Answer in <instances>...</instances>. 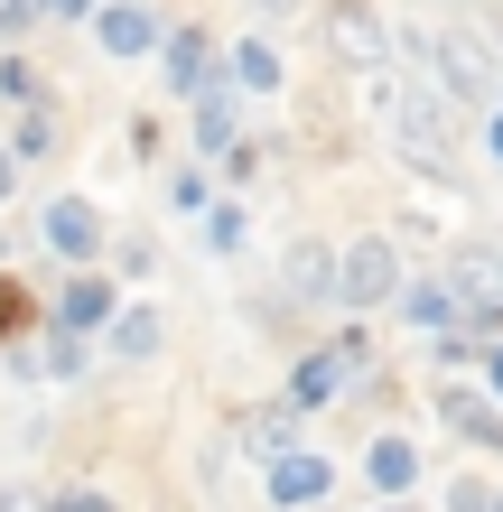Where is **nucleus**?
I'll return each instance as SVG.
<instances>
[{"mask_svg": "<svg viewBox=\"0 0 503 512\" xmlns=\"http://www.w3.org/2000/svg\"><path fill=\"white\" fill-rule=\"evenodd\" d=\"M392 289H401V252L382 243V233H364V243L336 252V298H345V308H382Z\"/></svg>", "mask_w": 503, "mask_h": 512, "instance_id": "1", "label": "nucleus"}, {"mask_svg": "<svg viewBox=\"0 0 503 512\" xmlns=\"http://www.w3.org/2000/svg\"><path fill=\"white\" fill-rule=\"evenodd\" d=\"M336 494V457H308V447H289V457H271V485H261V503L271 512H308Z\"/></svg>", "mask_w": 503, "mask_h": 512, "instance_id": "2", "label": "nucleus"}, {"mask_svg": "<svg viewBox=\"0 0 503 512\" xmlns=\"http://www.w3.org/2000/svg\"><path fill=\"white\" fill-rule=\"evenodd\" d=\"M159 75H168V94H215V38H205V28H177Z\"/></svg>", "mask_w": 503, "mask_h": 512, "instance_id": "3", "label": "nucleus"}, {"mask_svg": "<svg viewBox=\"0 0 503 512\" xmlns=\"http://www.w3.org/2000/svg\"><path fill=\"white\" fill-rule=\"evenodd\" d=\"M438 419H448L457 438H476V447H494V457H503V410L485 401V391H466V382H448V391H438Z\"/></svg>", "mask_w": 503, "mask_h": 512, "instance_id": "4", "label": "nucleus"}, {"mask_svg": "<svg viewBox=\"0 0 503 512\" xmlns=\"http://www.w3.org/2000/svg\"><path fill=\"white\" fill-rule=\"evenodd\" d=\"M47 243L66 252V261H94V252H103V215H94L84 196H56V205H47Z\"/></svg>", "mask_w": 503, "mask_h": 512, "instance_id": "5", "label": "nucleus"}, {"mask_svg": "<svg viewBox=\"0 0 503 512\" xmlns=\"http://www.w3.org/2000/svg\"><path fill=\"white\" fill-rule=\"evenodd\" d=\"M364 475H373V494H382V503H401L410 485H420V447H410V438H373Z\"/></svg>", "mask_w": 503, "mask_h": 512, "instance_id": "6", "label": "nucleus"}, {"mask_svg": "<svg viewBox=\"0 0 503 512\" xmlns=\"http://www.w3.org/2000/svg\"><path fill=\"white\" fill-rule=\"evenodd\" d=\"M327 28H336V47H345V66H382V56H392V38H382V19L364 10V0H345V10H336Z\"/></svg>", "mask_w": 503, "mask_h": 512, "instance_id": "7", "label": "nucleus"}, {"mask_svg": "<svg viewBox=\"0 0 503 512\" xmlns=\"http://www.w3.org/2000/svg\"><path fill=\"white\" fill-rule=\"evenodd\" d=\"M103 317H112V280L75 270V280L56 289V326H66V336H84V326H103Z\"/></svg>", "mask_w": 503, "mask_h": 512, "instance_id": "8", "label": "nucleus"}, {"mask_svg": "<svg viewBox=\"0 0 503 512\" xmlns=\"http://www.w3.org/2000/svg\"><path fill=\"white\" fill-rule=\"evenodd\" d=\"M345 382H354V373H345V354H336V345H317L308 364H299V382H289V410H317V401H336Z\"/></svg>", "mask_w": 503, "mask_h": 512, "instance_id": "9", "label": "nucleus"}, {"mask_svg": "<svg viewBox=\"0 0 503 512\" xmlns=\"http://www.w3.org/2000/svg\"><path fill=\"white\" fill-rule=\"evenodd\" d=\"M19 373H47V382H75L84 373V336H66V326H47L38 345L19 354Z\"/></svg>", "mask_w": 503, "mask_h": 512, "instance_id": "10", "label": "nucleus"}, {"mask_svg": "<svg viewBox=\"0 0 503 512\" xmlns=\"http://www.w3.org/2000/svg\"><path fill=\"white\" fill-rule=\"evenodd\" d=\"M243 447H252V457H289V447H299V410H289V401L252 410L243 419Z\"/></svg>", "mask_w": 503, "mask_h": 512, "instance_id": "11", "label": "nucleus"}, {"mask_svg": "<svg viewBox=\"0 0 503 512\" xmlns=\"http://www.w3.org/2000/svg\"><path fill=\"white\" fill-rule=\"evenodd\" d=\"M280 289H289V298H327V289H336V252H327V243H299V252H289V270H280Z\"/></svg>", "mask_w": 503, "mask_h": 512, "instance_id": "12", "label": "nucleus"}, {"mask_svg": "<svg viewBox=\"0 0 503 512\" xmlns=\"http://www.w3.org/2000/svg\"><path fill=\"white\" fill-rule=\"evenodd\" d=\"M94 28H103V47H112V56H140V47H150V10H131V0H103Z\"/></svg>", "mask_w": 503, "mask_h": 512, "instance_id": "13", "label": "nucleus"}, {"mask_svg": "<svg viewBox=\"0 0 503 512\" xmlns=\"http://www.w3.org/2000/svg\"><path fill=\"white\" fill-rule=\"evenodd\" d=\"M103 326H112V354H122V364L159 354V336H168V326H159V308H122V317H103Z\"/></svg>", "mask_w": 503, "mask_h": 512, "instance_id": "14", "label": "nucleus"}, {"mask_svg": "<svg viewBox=\"0 0 503 512\" xmlns=\"http://www.w3.org/2000/svg\"><path fill=\"white\" fill-rule=\"evenodd\" d=\"M233 84H243V94H271V84H280V56L261 47V38H243V47H233Z\"/></svg>", "mask_w": 503, "mask_h": 512, "instance_id": "15", "label": "nucleus"}, {"mask_svg": "<svg viewBox=\"0 0 503 512\" xmlns=\"http://www.w3.org/2000/svg\"><path fill=\"white\" fill-rule=\"evenodd\" d=\"M196 149H233V103H224V94L196 103Z\"/></svg>", "mask_w": 503, "mask_h": 512, "instance_id": "16", "label": "nucleus"}, {"mask_svg": "<svg viewBox=\"0 0 503 512\" xmlns=\"http://www.w3.org/2000/svg\"><path fill=\"white\" fill-rule=\"evenodd\" d=\"M47 149H56V122H47V112H28V122L10 131V168L19 159H47Z\"/></svg>", "mask_w": 503, "mask_h": 512, "instance_id": "17", "label": "nucleus"}, {"mask_svg": "<svg viewBox=\"0 0 503 512\" xmlns=\"http://www.w3.org/2000/svg\"><path fill=\"white\" fill-rule=\"evenodd\" d=\"M205 243H215V252L243 243V205H215V215H205Z\"/></svg>", "mask_w": 503, "mask_h": 512, "instance_id": "18", "label": "nucleus"}, {"mask_svg": "<svg viewBox=\"0 0 503 512\" xmlns=\"http://www.w3.org/2000/svg\"><path fill=\"white\" fill-rule=\"evenodd\" d=\"M38 512H112V494H103V485H66V494L38 503Z\"/></svg>", "mask_w": 503, "mask_h": 512, "instance_id": "19", "label": "nucleus"}, {"mask_svg": "<svg viewBox=\"0 0 503 512\" xmlns=\"http://www.w3.org/2000/svg\"><path fill=\"white\" fill-rule=\"evenodd\" d=\"M168 205H177V215H196V205H205V168H177L168 177Z\"/></svg>", "mask_w": 503, "mask_h": 512, "instance_id": "20", "label": "nucleus"}, {"mask_svg": "<svg viewBox=\"0 0 503 512\" xmlns=\"http://www.w3.org/2000/svg\"><path fill=\"white\" fill-rule=\"evenodd\" d=\"M401 308H410V317H420V326H448V289H410V298H401Z\"/></svg>", "mask_w": 503, "mask_h": 512, "instance_id": "21", "label": "nucleus"}, {"mask_svg": "<svg viewBox=\"0 0 503 512\" xmlns=\"http://www.w3.org/2000/svg\"><path fill=\"white\" fill-rule=\"evenodd\" d=\"M485 382H494V410H503V345L485 354Z\"/></svg>", "mask_w": 503, "mask_h": 512, "instance_id": "22", "label": "nucleus"}, {"mask_svg": "<svg viewBox=\"0 0 503 512\" xmlns=\"http://www.w3.org/2000/svg\"><path fill=\"white\" fill-rule=\"evenodd\" d=\"M84 10H94V0H47V19H84Z\"/></svg>", "mask_w": 503, "mask_h": 512, "instance_id": "23", "label": "nucleus"}, {"mask_svg": "<svg viewBox=\"0 0 503 512\" xmlns=\"http://www.w3.org/2000/svg\"><path fill=\"white\" fill-rule=\"evenodd\" d=\"M485 149H494V159H503V112H494V122H485Z\"/></svg>", "mask_w": 503, "mask_h": 512, "instance_id": "24", "label": "nucleus"}, {"mask_svg": "<svg viewBox=\"0 0 503 512\" xmlns=\"http://www.w3.org/2000/svg\"><path fill=\"white\" fill-rule=\"evenodd\" d=\"M0 196H10V149H0Z\"/></svg>", "mask_w": 503, "mask_h": 512, "instance_id": "25", "label": "nucleus"}, {"mask_svg": "<svg viewBox=\"0 0 503 512\" xmlns=\"http://www.w3.org/2000/svg\"><path fill=\"white\" fill-rule=\"evenodd\" d=\"M261 10H299V0H261Z\"/></svg>", "mask_w": 503, "mask_h": 512, "instance_id": "26", "label": "nucleus"}, {"mask_svg": "<svg viewBox=\"0 0 503 512\" xmlns=\"http://www.w3.org/2000/svg\"><path fill=\"white\" fill-rule=\"evenodd\" d=\"M373 512H401V503H373Z\"/></svg>", "mask_w": 503, "mask_h": 512, "instance_id": "27", "label": "nucleus"}, {"mask_svg": "<svg viewBox=\"0 0 503 512\" xmlns=\"http://www.w3.org/2000/svg\"><path fill=\"white\" fill-rule=\"evenodd\" d=\"M485 512H503V494H494V503H485Z\"/></svg>", "mask_w": 503, "mask_h": 512, "instance_id": "28", "label": "nucleus"}]
</instances>
